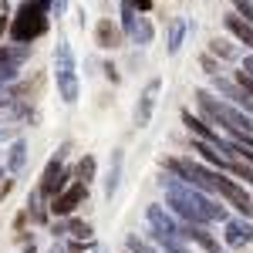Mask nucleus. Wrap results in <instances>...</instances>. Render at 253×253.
<instances>
[{
	"label": "nucleus",
	"instance_id": "obj_4",
	"mask_svg": "<svg viewBox=\"0 0 253 253\" xmlns=\"http://www.w3.org/2000/svg\"><path fill=\"white\" fill-rule=\"evenodd\" d=\"M78 199H81V186H75V189H71V193L64 196L61 203H54V210H58V213H68V210H71V206H75Z\"/></svg>",
	"mask_w": 253,
	"mask_h": 253
},
{
	"label": "nucleus",
	"instance_id": "obj_3",
	"mask_svg": "<svg viewBox=\"0 0 253 253\" xmlns=\"http://www.w3.org/2000/svg\"><path fill=\"white\" fill-rule=\"evenodd\" d=\"M226 27H230V31H233L240 41H247V44L253 47V24H250V20H243V17H236V14H230V17H226Z\"/></svg>",
	"mask_w": 253,
	"mask_h": 253
},
{
	"label": "nucleus",
	"instance_id": "obj_2",
	"mask_svg": "<svg viewBox=\"0 0 253 253\" xmlns=\"http://www.w3.org/2000/svg\"><path fill=\"white\" fill-rule=\"evenodd\" d=\"M95 41H98V47H118V44H122V31H118V24H112V20H98Z\"/></svg>",
	"mask_w": 253,
	"mask_h": 253
},
{
	"label": "nucleus",
	"instance_id": "obj_6",
	"mask_svg": "<svg viewBox=\"0 0 253 253\" xmlns=\"http://www.w3.org/2000/svg\"><path fill=\"white\" fill-rule=\"evenodd\" d=\"M179 38H182V24H172V44H169V51H179Z\"/></svg>",
	"mask_w": 253,
	"mask_h": 253
},
{
	"label": "nucleus",
	"instance_id": "obj_7",
	"mask_svg": "<svg viewBox=\"0 0 253 253\" xmlns=\"http://www.w3.org/2000/svg\"><path fill=\"white\" fill-rule=\"evenodd\" d=\"M135 10H152V0H128Z\"/></svg>",
	"mask_w": 253,
	"mask_h": 253
},
{
	"label": "nucleus",
	"instance_id": "obj_5",
	"mask_svg": "<svg viewBox=\"0 0 253 253\" xmlns=\"http://www.w3.org/2000/svg\"><path fill=\"white\" fill-rule=\"evenodd\" d=\"M233 3H236V10H240V14L253 24V0H233Z\"/></svg>",
	"mask_w": 253,
	"mask_h": 253
},
{
	"label": "nucleus",
	"instance_id": "obj_8",
	"mask_svg": "<svg viewBox=\"0 0 253 253\" xmlns=\"http://www.w3.org/2000/svg\"><path fill=\"white\" fill-rule=\"evenodd\" d=\"M31 3H38L41 10H47V3H51V0H31Z\"/></svg>",
	"mask_w": 253,
	"mask_h": 253
},
{
	"label": "nucleus",
	"instance_id": "obj_1",
	"mask_svg": "<svg viewBox=\"0 0 253 253\" xmlns=\"http://www.w3.org/2000/svg\"><path fill=\"white\" fill-rule=\"evenodd\" d=\"M44 31H47V17H44V10H41L38 3L24 0V3H20V10H17V17L10 20V38L24 44V41L41 38Z\"/></svg>",
	"mask_w": 253,
	"mask_h": 253
}]
</instances>
